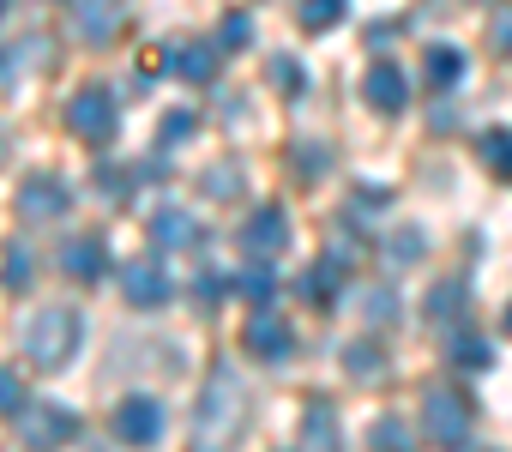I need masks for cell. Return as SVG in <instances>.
Here are the masks:
<instances>
[{
  "instance_id": "cell-1",
  "label": "cell",
  "mask_w": 512,
  "mask_h": 452,
  "mask_svg": "<svg viewBox=\"0 0 512 452\" xmlns=\"http://www.w3.org/2000/svg\"><path fill=\"white\" fill-rule=\"evenodd\" d=\"M79 338H85V326H79V314L73 308H37L31 320H25V356L49 374V368H67V356L79 350Z\"/></svg>"
},
{
  "instance_id": "cell-2",
  "label": "cell",
  "mask_w": 512,
  "mask_h": 452,
  "mask_svg": "<svg viewBox=\"0 0 512 452\" xmlns=\"http://www.w3.org/2000/svg\"><path fill=\"white\" fill-rule=\"evenodd\" d=\"M422 440H434V446H464V440H470V398L434 386V392L422 398Z\"/></svg>"
},
{
  "instance_id": "cell-3",
  "label": "cell",
  "mask_w": 512,
  "mask_h": 452,
  "mask_svg": "<svg viewBox=\"0 0 512 452\" xmlns=\"http://www.w3.org/2000/svg\"><path fill=\"white\" fill-rule=\"evenodd\" d=\"M67 127H73L85 145H109V139H115V127H121V115H115L109 91L85 85V91H73V103H67Z\"/></svg>"
},
{
  "instance_id": "cell-4",
  "label": "cell",
  "mask_w": 512,
  "mask_h": 452,
  "mask_svg": "<svg viewBox=\"0 0 512 452\" xmlns=\"http://www.w3.org/2000/svg\"><path fill=\"white\" fill-rule=\"evenodd\" d=\"M235 416H241V386H235L229 368H217L211 386H205V404H199V440H205V446L223 440V434L235 428Z\"/></svg>"
},
{
  "instance_id": "cell-5",
  "label": "cell",
  "mask_w": 512,
  "mask_h": 452,
  "mask_svg": "<svg viewBox=\"0 0 512 452\" xmlns=\"http://www.w3.org/2000/svg\"><path fill=\"white\" fill-rule=\"evenodd\" d=\"M121 290H127L133 308H163V302H169V272H163V260H157V254L127 260V266H121Z\"/></svg>"
},
{
  "instance_id": "cell-6",
  "label": "cell",
  "mask_w": 512,
  "mask_h": 452,
  "mask_svg": "<svg viewBox=\"0 0 512 452\" xmlns=\"http://www.w3.org/2000/svg\"><path fill=\"white\" fill-rule=\"evenodd\" d=\"M284 242H290V217H284L278 205H260V211L241 223V254H247V260H272Z\"/></svg>"
},
{
  "instance_id": "cell-7",
  "label": "cell",
  "mask_w": 512,
  "mask_h": 452,
  "mask_svg": "<svg viewBox=\"0 0 512 452\" xmlns=\"http://www.w3.org/2000/svg\"><path fill=\"white\" fill-rule=\"evenodd\" d=\"M241 344L260 356V362H284L290 344H296V332H290V320H278L272 308H253V320L241 326Z\"/></svg>"
},
{
  "instance_id": "cell-8",
  "label": "cell",
  "mask_w": 512,
  "mask_h": 452,
  "mask_svg": "<svg viewBox=\"0 0 512 452\" xmlns=\"http://www.w3.org/2000/svg\"><path fill=\"white\" fill-rule=\"evenodd\" d=\"M115 434H121V440H133V446H151V440L163 434V404H157V398H145V392L121 398V404H115Z\"/></svg>"
},
{
  "instance_id": "cell-9",
  "label": "cell",
  "mask_w": 512,
  "mask_h": 452,
  "mask_svg": "<svg viewBox=\"0 0 512 452\" xmlns=\"http://www.w3.org/2000/svg\"><path fill=\"white\" fill-rule=\"evenodd\" d=\"M67 205H73V193H67L55 175H31V181L19 187V217H25V223H55Z\"/></svg>"
},
{
  "instance_id": "cell-10",
  "label": "cell",
  "mask_w": 512,
  "mask_h": 452,
  "mask_svg": "<svg viewBox=\"0 0 512 452\" xmlns=\"http://www.w3.org/2000/svg\"><path fill=\"white\" fill-rule=\"evenodd\" d=\"M19 434L37 440V446H49V440H73V434H79V416L61 410V404H43V398H37V410H19Z\"/></svg>"
},
{
  "instance_id": "cell-11",
  "label": "cell",
  "mask_w": 512,
  "mask_h": 452,
  "mask_svg": "<svg viewBox=\"0 0 512 452\" xmlns=\"http://www.w3.org/2000/svg\"><path fill=\"white\" fill-rule=\"evenodd\" d=\"M362 97H368L380 115H398V109L410 103V79H404L392 61H374V67H368V79H362Z\"/></svg>"
},
{
  "instance_id": "cell-12",
  "label": "cell",
  "mask_w": 512,
  "mask_h": 452,
  "mask_svg": "<svg viewBox=\"0 0 512 452\" xmlns=\"http://www.w3.org/2000/svg\"><path fill=\"white\" fill-rule=\"evenodd\" d=\"M151 242H157V248H193V242H199V217L181 211V205H163V211L151 217Z\"/></svg>"
},
{
  "instance_id": "cell-13",
  "label": "cell",
  "mask_w": 512,
  "mask_h": 452,
  "mask_svg": "<svg viewBox=\"0 0 512 452\" xmlns=\"http://www.w3.org/2000/svg\"><path fill=\"white\" fill-rule=\"evenodd\" d=\"M121 31V0H79V37L85 43H109Z\"/></svg>"
},
{
  "instance_id": "cell-14",
  "label": "cell",
  "mask_w": 512,
  "mask_h": 452,
  "mask_svg": "<svg viewBox=\"0 0 512 452\" xmlns=\"http://www.w3.org/2000/svg\"><path fill=\"white\" fill-rule=\"evenodd\" d=\"M103 266H109V260H103V242H97V236H79V242L61 248V272H67V278H85V284H91V278H103Z\"/></svg>"
},
{
  "instance_id": "cell-15",
  "label": "cell",
  "mask_w": 512,
  "mask_h": 452,
  "mask_svg": "<svg viewBox=\"0 0 512 452\" xmlns=\"http://www.w3.org/2000/svg\"><path fill=\"white\" fill-rule=\"evenodd\" d=\"M169 67H175L181 79H193V85H205V79L217 73V49H211V43H181V49L169 55Z\"/></svg>"
},
{
  "instance_id": "cell-16",
  "label": "cell",
  "mask_w": 512,
  "mask_h": 452,
  "mask_svg": "<svg viewBox=\"0 0 512 452\" xmlns=\"http://www.w3.org/2000/svg\"><path fill=\"white\" fill-rule=\"evenodd\" d=\"M476 157H482L500 181H512V127H488V133H476Z\"/></svg>"
},
{
  "instance_id": "cell-17",
  "label": "cell",
  "mask_w": 512,
  "mask_h": 452,
  "mask_svg": "<svg viewBox=\"0 0 512 452\" xmlns=\"http://www.w3.org/2000/svg\"><path fill=\"white\" fill-rule=\"evenodd\" d=\"M338 284H344V260H338V254H332V260H320V266L302 278V290H308V302H314V308H332Z\"/></svg>"
},
{
  "instance_id": "cell-18",
  "label": "cell",
  "mask_w": 512,
  "mask_h": 452,
  "mask_svg": "<svg viewBox=\"0 0 512 452\" xmlns=\"http://www.w3.org/2000/svg\"><path fill=\"white\" fill-rule=\"evenodd\" d=\"M332 440H338V410L326 398H314L302 416V446H332Z\"/></svg>"
},
{
  "instance_id": "cell-19",
  "label": "cell",
  "mask_w": 512,
  "mask_h": 452,
  "mask_svg": "<svg viewBox=\"0 0 512 452\" xmlns=\"http://www.w3.org/2000/svg\"><path fill=\"white\" fill-rule=\"evenodd\" d=\"M344 374H350V380H380V374H386L380 344H368V338H362V344H350V350H344Z\"/></svg>"
},
{
  "instance_id": "cell-20",
  "label": "cell",
  "mask_w": 512,
  "mask_h": 452,
  "mask_svg": "<svg viewBox=\"0 0 512 452\" xmlns=\"http://www.w3.org/2000/svg\"><path fill=\"white\" fill-rule=\"evenodd\" d=\"M0 284H7V290H25V284H31V248H25V242H7V248H0Z\"/></svg>"
},
{
  "instance_id": "cell-21",
  "label": "cell",
  "mask_w": 512,
  "mask_h": 452,
  "mask_svg": "<svg viewBox=\"0 0 512 452\" xmlns=\"http://www.w3.org/2000/svg\"><path fill=\"white\" fill-rule=\"evenodd\" d=\"M422 73H428V79H434V85H452V79H458V73H464V55H458V49H452V43H434V49H428V55H422Z\"/></svg>"
},
{
  "instance_id": "cell-22",
  "label": "cell",
  "mask_w": 512,
  "mask_h": 452,
  "mask_svg": "<svg viewBox=\"0 0 512 452\" xmlns=\"http://www.w3.org/2000/svg\"><path fill=\"white\" fill-rule=\"evenodd\" d=\"M344 13H350V0H302V31H332L344 25Z\"/></svg>"
},
{
  "instance_id": "cell-23",
  "label": "cell",
  "mask_w": 512,
  "mask_h": 452,
  "mask_svg": "<svg viewBox=\"0 0 512 452\" xmlns=\"http://www.w3.org/2000/svg\"><path fill=\"white\" fill-rule=\"evenodd\" d=\"M235 290H241L247 302H260V308H266V302H272V260H253V266L235 278Z\"/></svg>"
},
{
  "instance_id": "cell-24",
  "label": "cell",
  "mask_w": 512,
  "mask_h": 452,
  "mask_svg": "<svg viewBox=\"0 0 512 452\" xmlns=\"http://www.w3.org/2000/svg\"><path fill=\"white\" fill-rule=\"evenodd\" d=\"M320 169H332V151H326V145H314V139H302V145H296V175H302V181H314Z\"/></svg>"
},
{
  "instance_id": "cell-25",
  "label": "cell",
  "mask_w": 512,
  "mask_h": 452,
  "mask_svg": "<svg viewBox=\"0 0 512 452\" xmlns=\"http://www.w3.org/2000/svg\"><path fill=\"white\" fill-rule=\"evenodd\" d=\"M422 248H428V236H422V230H398V236L386 242V260H392V266H410Z\"/></svg>"
},
{
  "instance_id": "cell-26",
  "label": "cell",
  "mask_w": 512,
  "mask_h": 452,
  "mask_svg": "<svg viewBox=\"0 0 512 452\" xmlns=\"http://www.w3.org/2000/svg\"><path fill=\"white\" fill-rule=\"evenodd\" d=\"M452 362H458V368H488L494 356H488V344H482V338L458 332V338H452Z\"/></svg>"
},
{
  "instance_id": "cell-27",
  "label": "cell",
  "mask_w": 512,
  "mask_h": 452,
  "mask_svg": "<svg viewBox=\"0 0 512 452\" xmlns=\"http://www.w3.org/2000/svg\"><path fill=\"white\" fill-rule=\"evenodd\" d=\"M266 79H272V91H284V97H296V91H302V67H296L290 55H278V61L266 67Z\"/></svg>"
},
{
  "instance_id": "cell-28",
  "label": "cell",
  "mask_w": 512,
  "mask_h": 452,
  "mask_svg": "<svg viewBox=\"0 0 512 452\" xmlns=\"http://www.w3.org/2000/svg\"><path fill=\"white\" fill-rule=\"evenodd\" d=\"M458 296H464L458 284H440V290L428 296V320H440V326H446V320H458V308H464Z\"/></svg>"
},
{
  "instance_id": "cell-29",
  "label": "cell",
  "mask_w": 512,
  "mask_h": 452,
  "mask_svg": "<svg viewBox=\"0 0 512 452\" xmlns=\"http://www.w3.org/2000/svg\"><path fill=\"white\" fill-rule=\"evenodd\" d=\"M19 410H25V386L13 368H0V416H19Z\"/></svg>"
},
{
  "instance_id": "cell-30",
  "label": "cell",
  "mask_w": 512,
  "mask_h": 452,
  "mask_svg": "<svg viewBox=\"0 0 512 452\" xmlns=\"http://www.w3.org/2000/svg\"><path fill=\"white\" fill-rule=\"evenodd\" d=\"M193 127H199V121H193V109H175V115L163 121V133H157V145H181V139H193Z\"/></svg>"
},
{
  "instance_id": "cell-31",
  "label": "cell",
  "mask_w": 512,
  "mask_h": 452,
  "mask_svg": "<svg viewBox=\"0 0 512 452\" xmlns=\"http://www.w3.org/2000/svg\"><path fill=\"white\" fill-rule=\"evenodd\" d=\"M217 43H223V49H247V43H253V25H247V19L235 13V19H223V31H217Z\"/></svg>"
},
{
  "instance_id": "cell-32",
  "label": "cell",
  "mask_w": 512,
  "mask_h": 452,
  "mask_svg": "<svg viewBox=\"0 0 512 452\" xmlns=\"http://www.w3.org/2000/svg\"><path fill=\"white\" fill-rule=\"evenodd\" d=\"M368 440H380V446H404V440H410V428H404L398 416H380V422L368 428Z\"/></svg>"
},
{
  "instance_id": "cell-33",
  "label": "cell",
  "mask_w": 512,
  "mask_h": 452,
  "mask_svg": "<svg viewBox=\"0 0 512 452\" xmlns=\"http://www.w3.org/2000/svg\"><path fill=\"white\" fill-rule=\"evenodd\" d=\"M392 314H398V296H392V290H374V296H368V320H380V326H386Z\"/></svg>"
},
{
  "instance_id": "cell-34",
  "label": "cell",
  "mask_w": 512,
  "mask_h": 452,
  "mask_svg": "<svg viewBox=\"0 0 512 452\" xmlns=\"http://www.w3.org/2000/svg\"><path fill=\"white\" fill-rule=\"evenodd\" d=\"M241 187V169H211L205 175V193H235Z\"/></svg>"
},
{
  "instance_id": "cell-35",
  "label": "cell",
  "mask_w": 512,
  "mask_h": 452,
  "mask_svg": "<svg viewBox=\"0 0 512 452\" xmlns=\"http://www.w3.org/2000/svg\"><path fill=\"white\" fill-rule=\"evenodd\" d=\"M350 205H356V217H368V211H380V205H386V187H356V199H350Z\"/></svg>"
},
{
  "instance_id": "cell-36",
  "label": "cell",
  "mask_w": 512,
  "mask_h": 452,
  "mask_svg": "<svg viewBox=\"0 0 512 452\" xmlns=\"http://www.w3.org/2000/svg\"><path fill=\"white\" fill-rule=\"evenodd\" d=\"M494 49H500V55H512V13H500V19H494Z\"/></svg>"
},
{
  "instance_id": "cell-37",
  "label": "cell",
  "mask_w": 512,
  "mask_h": 452,
  "mask_svg": "<svg viewBox=\"0 0 512 452\" xmlns=\"http://www.w3.org/2000/svg\"><path fill=\"white\" fill-rule=\"evenodd\" d=\"M13 55H0V85H13V67H7Z\"/></svg>"
},
{
  "instance_id": "cell-38",
  "label": "cell",
  "mask_w": 512,
  "mask_h": 452,
  "mask_svg": "<svg viewBox=\"0 0 512 452\" xmlns=\"http://www.w3.org/2000/svg\"><path fill=\"white\" fill-rule=\"evenodd\" d=\"M506 332H512V308H506Z\"/></svg>"
}]
</instances>
